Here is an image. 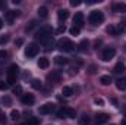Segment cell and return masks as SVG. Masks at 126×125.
<instances>
[{"instance_id":"f546056e","label":"cell","mask_w":126,"mask_h":125,"mask_svg":"<svg viewBox=\"0 0 126 125\" xmlns=\"http://www.w3.org/2000/svg\"><path fill=\"white\" fill-rule=\"evenodd\" d=\"M107 32H109V34H113V35H117V30H116L113 25H109V27H107Z\"/></svg>"},{"instance_id":"7a4b0ae2","label":"cell","mask_w":126,"mask_h":125,"mask_svg":"<svg viewBox=\"0 0 126 125\" xmlns=\"http://www.w3.org/2000/svg\"><path fill=\"white\" fill-rule=\"evenodd\" d=\"M88 19H90V22L93 25H100L104 21V13L101 10H93L90 13V16H88Z\"/></svg>"},{"instance_id":"3957f363","label":"cell","mask_w":126,"mask_h":125,"mask_svg":"<svg viewBox=\"0 0 126 125\" xmlns=\"http://www.w3.org/2000/svg\"><path fill=\"white\" fill-rule=\"evenodd\" d=\"M57 47L62 50V52H72L75 49V44L69 40V38H60L57 41Z\"/></svg>"},{"instance_id":"d6986e66","label":"cell","mask_w":126,"mask_h":125,"mask_svg":"<svg viewBox=\"0 0 126 125\" xmlns=\"http://www.w3.org/2000/svg\"><path fill=\"white\" fill-rule=\"evenodd\" d=\"M62 94L64 96V97H70V96L73 94V88H72V87H63Z\"/></svg>"},{"instance_id":"4fadbf2b","label":"cell","mask_w":126,"mask_h":125,"mask_svg":"<svg viewBox=\"0 0 126 125\" xmlns=\"http://www.w3.org/2000/svg\"><path fill=\"white\" fill-rule=\"evenodd\" d=\"M57 18H59V21H66L69 18V10L67 9H60L57 12Z\"/></svg>"},{"instance_id":"ac0fdd59","label":"cell","mask_w":126,"mask_h":125,"mask_svg":"<svg viewBox=\"0 0 126 125\" xmlns=\"http://www.w3.org/2000/svg\"><path fill=\"white\" fill-rule=\"evenodd\" d=\"M54 63H56V65H67L69 61H67L66 58H63V56H56V58H54Z\"/></svg>"},{"instance_id":"e0dca14e","label":"cell","mask_w":126,"mask_h":125,"mask_svg":"<svg viewBox=\"0 0 126 125\" xmlns=\"http://www.w3.org/2000/svg\"><path fill=\"white\" fill-rule=\"evenodd\" d=\"M38 16H40V18H44V19L48 16V10H47L46 6H41V7L38 9Z\"/></svg>"},{"instance_id":"277c9868","label":"cell","mask_w":126,"mask_h":125,"mask_svg":"<svg viewBox=\"0 0 126 125\" xmlns=\"http://www.w3.org/2000/svg\"><path fill=\"white\" fill-rule=\"evenodd\" d=\"M18 72H19V68H18V65H15V63L7 68V84H15Z\"/></svg>"},{"instance_id":"2e32d148","label":"cell","mask_w":126,"mask_h":125,"mask_svg":"<svg viewBox=\"0 0 126 125\" xmlns=\"http://www.w3.org/2000/svg\"><path fill=\"white\" fill-rule=\"evenodd\" d=\"M116 85H117V88H119V90L126 91V77H123V78H119V80L116 81Z\"/></svg>"},{"instance_id":"bcb514c9","label":"cell","mask_w":126,"mask_h":125,"mask_svg":"<svg viewBox=\"0 0 126 125\" xmlns=\"http://www.w3.org/2000/svg\"><path fill=\"white\" fill-rule=\"evenodd\" d=\"M120 125H126V119H123V121H122V124Z\"/></svg>"},{"instance_id":"5bb4252c","label":"cell","mask_w":126,"mask_h":125,"mask_svg":"<svg viewBox=\"0 0 126 125\" xmlns=\"http://www.w3.org/2000/svg\"><path fill=\"white\" fill-rule=\"evenodd\" d=\"M16 15H18V13H16L15 10H7V12L4 13V18H6V21H7V22H10V24H12V22H13V19L16 18Z\"/></svg>"},{"instance_id":"44dd1931","label":"cell","mask_w":126,"mask_h":125,"mask_svg":"<svg viewBox=\"0 0 126 125\" xmlns=\"http://www.w3.org/2000/svg\"><path fill=\"white\" fill-rule=\"evenodd\" d=\"M114 72L116 74H122V72H125V65L122 62H119L116 66H114Z\"/></svg>"},{"instance_id":"d4e9b609","label":"cell","mask_w":126,"mask_h":125,"mask_svg":"<svg viewBox=\"0 0 126 125\" xmlns=\"http://www.w3.org/2000/svg\"><path fill=\"white\" fill-rule=\"evenodd\" d=\"M31 85H32V88H35V90H40V88L43 87V84H41V81H40V80H32Z\"/></svg>"},{"instance_id":"5b68a950","label":"cell","mask_w":126,"mask_h":125,"mask_svg":"<svg viewBox=\"0 0 126 125\" xmlns=\"http://www.w3.org/2000/svg\"><path fill=\"white\" fill-rule=\"evenodd\" d=\"M38 52H40V46L37 43H30L28 47L25 49V56L27 58H34V56L38 55Z\"/></svg>"},{"instance_id":"60d3db41","label":"cell","mask_w":126,"mask_h":125,"mask_svg":"<svg viewBox=\"0 0 126 125\" xmlns=\"http://www.w3.org/2000/svg\"><path fill=\"white\" fill-rule=\"evenodd\" d=\"M101 0H88L87 1V4H95V3H100Z\"/></svg>"},{"instance_id":"ffe728a7","label":"cell","mask_w":126,"mask_h":125,"mask_svg":"<svg viewBox=\"0 0 126 125\" xmlns=\"http://www.w3.org/2000/svg\"><path fill=\"white\" fill-rule=\"evenodd\" d=\"M100 81H101V84H103V85H110L111 78H110V75H103V77L100 78Z\"/></svg>"},{"instance_id":"f1b7e54d","label":"cell","mask_w":126,"mask_h":125,"mask_svg":"<svg viewBox=\"0 0 126 125\" xmlns=\"http://www.w3.org/2000/svg\"><path fill=\"white\" fill-rule=\"evenodd\" d=\"M48 80H53V81H56V83H57V81L60 80V75H59L57 72H53V74H50V75H48Z\"/></svg>"},{"instance_id":"8fae6325","label":"cell","mask_w":126,"mask_h":125,"mask_svg":"<svg viewBox=\"0 0 126 125\" xmlns=\"http://www.w3.org/2000/svg\"><path fill=\"white\" fill-rule=\"evenodd\" d=\"M113 12H117V13L126 12V3H114L113 4Z\"/></svg>"},{"instance_id":"b9f144b4","label":"cell","mask_w":126,"mask_h":125,"mask_svg":"<svg viewBox=\"0 0 126 125\" xmlns=\"http://www.w3.org/2000/svg\"><path fill=\"white\" fill-rule=\"evenodd\" d=\"M64 30H66V28H64V25H60V27L57 28V32H59V34H62V32H64Z\"/></svg>"},{"instance_id":"ab89813d","label":"cell","mask_w":126,"mask_h":125,"mask_svg":"<svg viewBox=\"0 0 126 125\" xmlns=\"http://www.w3.org/2000/svg\"><path fill=\"white\" fill-rule=\"evenodd\" d=\"M95 69H97V68H95V65H91V66H90V71H88V72H90V74H95Z\"/></svg>"},{"instance_id":"484cf974","label":"cell","mask_w":126,"mask_h":125,"mask_svg":"<svg viewBox=\"0 0 126 125\" xmlns=\"http://www.w3.org/2000/svg\"><path fill=\"white\" fill-rule=\"evenodd\" d=\"M1 103H3L4 106H10V104H12V99H10L9 96H3V97H1Z\"/></svg>"},{"instance_id":"e575fe53","label":"cell","mask_w":126,"mask_h":125,"mask_svg":"<svg viewBox=\"0 0 126 125\" xmlns=\"http://www.w3.org/2000/svg\"><path fill=\"white\" fill-rule=\"evenodd\" d=\"M79 4H81V1H79V0H70V6H73V7H75V6H79Z\"/></svg>"},{"instance_id":"7dc6e473","label":"cell","mask_w":126,"mask_h":125,"mask_svg":"<svg viewBox=\"0 0 126 125\" xmlns=\"http://www.w3.org/2000/svg\"><path fill=\"white\" fill-rule=\"evenodd\" d=\"M110 125H114V124H110Z\"/></svg>"},{"instance_id":"f35d334b","label":"cell","mask_w":126,"mask_h":125,"mask_svg":"<svg viewBox=\"0 0 126 125\" xmlns=\"http://www.w3.org/2000/svg\"><path fill=\"white\" fill-rule=\"evenodd\" d=\"M35 24H37V22H35V21H31V24H30V25H28V27H27V30H28V31H30V30H31V28H34V27H35Z\"/></svg>"},{"instance_id":"4316f807","label":"cell","mask_w":126,"mask_h":125,"mask_svg":"<svg viewBox=\"0 0 126 125\" xmlns=\"http://www.w3.org/2000/svg\"><path fill=\"white\" fill-rule=\"evenodd\" d=\"M69 32H70V35H79V32H81V28H78V27H72V28H69Z\"/></svg>"},{"instance_id":"cb8c5ba5","label":"cell","mask_w":126,"mask_h":125,"mask_svg":"<svg viewBox=\"0 0 126 125\" xmlns=\"http://www.w3.org/2000/svg\"><path fill=\"white\" fill-rule=\"evenodd\" d=\"M79 122H81L82 125H88L90 122H91V118H90L88 115H82L81 119H79Z\"/></svg>"},{"instance_id":"8992f818","label":"cell","mask_w":126,"mask_h":125,"mask_svg":"<svg viewBox=\"0 0 126 125\" xmlns=\"http://www.w3.org/2000/svg\"><path fill=\"white\" fill-rule=\"evenodd\" d=\"M54 109H56V104H54V103H44L43 106L38 107V112H40L41 115H48V113L54 112Z\"/></svg>"},{"instance_id":"6da1fadb","label":"cell","mask_w":126,"mask_h":125,"mask_svg":"<svg viewBox=\"0 0 126 125\" xmlns=\"http://www.w3.org/2000/svg\"><path fill=\"white\" fill-rule=\"evenodd\" d=\"M35 38L40 40L41 43H47L50 38H51V30L48 27H44V28H40L38 31L35 32Z\"/></svg>"},{"instance_id":"83f0119b","label":"cell","mask_w":126,"mask_h":125,"mask_svg":"<svg viewBox=\"0 0 126 125\" xmlns=\"http://www.w3.org/2000/svg\"><path fill=\"white\" fill-rule=\"evenodd\" d=\"M19 116H21V113H19V110H15V109H13V110L10 112V118H12L13 121H16V119H19Z\"/></svg>"},{"instance_id":"ee69618b","label":"cell","mask_w":126,"mask_h":125,"mask_svg":"<svg viewBox=\"0 0 126 125\" xmlns=\"http://www.w3.org/2000/svg\"><path fill=\"white\" fill-rule=\"evenodd\" d=\"M1 27H3V21H1V18H0V30H1Z\"/></svg>"},{"instance_id":"7bdbcfd3","label":"cell","mask_w":126,"mask_h":125,"mask_svg":"<svg viewBox=\"0 0 126 125\" xmlns=\"http://www.w3.org/2000/svg\"><path fill=\"white\" fill-rule=\"evenodd\" d=\"M7 40H9L7 37H0V44H3V43H6Z\"/></svg>"},{"instance_id":"74e56055","label":"cell","mask_w":126,"mask_h":125,"mask_svg":"<svg viewBox=\"0 0 126 125\" xmlns=\"http://www.w3.org/2000/svg\"><path fill=\"white\" fill-rule=\"evenodd\" d=\"M0 122H6V115L3 112H0Z\"/></svg>"},{"instance_id":"603a6c76","label":"cell","mask_w":126,"mask_h":125,"mask_svg":"<svg viewBox=\"0 0 126 125\" xmlns=\"http://www.w3.org/2000/svg\"><path fill=\"white\" fill-rule=\"evenodd\" d=\"M27 125H40V119L31 116V118H28V119H27Z\"/></svg>"},{"instance_id":"836d02e7","label":"cell","mask_w":126,"mask_h":125,"mask_svg":"<svg viewBox=\"0 0 126 125\" xmlns=\"http://www.w3.org/2000/svg\"><path fill=\"white\" fill-rule=\"evenodd\" d=\"M94 103L95 104H98V106H103V104H104V100H103V99H95Z\"/></svg>"},{"instance_id":"4dcf8cb0","label":"cell","mask_w":126,"mask_h":125,"mask_svg":"<svg viewBox=\"0 0 126 125\" xmlns=\"http://www.w3.org/2000/svg\"><path fill=\"white\" fill-rule=\"evenodd\" d=\"M12 91H13V94H21L22 93V87H21V85H15Z\"/></svg>"},{"instance_id":"7402d4cb","label":"cell","mask_w":126,"mask_h":125,"mask_svg":"<svg viewBox=\"0 0 126 125\" xmlns=\"http://www.w3.org/2000/svg\"><path fill=\"white\" fill-rule=\"evenodd\" d=\"M88 46H90V43H88V40H82L81 43H79V50H82V52H85L87 49H88Z\"/></svg>"},{"instance_id":"9a60e30c","label":"cell","mask_w":126,"mask_h":125,"mask_svg":"<svg viewBox=\"0 0 126 125\" xmlns=\"http://www.w3.org/2000/svg\"><path fill=\"white\" fill-rule=\"evenodd\" d=\"M48 65H50V61H48L47 58H40V59H38V68H41V69H47Z\"/></svg>"},{"instance_id":"d6a6232c","label":"cell","mask_w":126,"mask_h":125,"mask_svg":"<svg viewBox=\"0 0 126 125\" xmlns=\"http://www.w3.org/2000/svg\"><path fill=\"white\" fill-rule=\"evenodd\" d=\"M125 30H126L125 24H119V27H117V34H119V32H123Z\"/></svg>"},{"instance_id":"30bf717a","label":"cell","mask_w":126,"mask_h":125,"mask_svg":"<svg viewBox=\"0 0 126 125\" xmlns=\"http://www.w3.org/2000/svg\"><path fill=\"white\" fill-rule=\"evenodd\" d=\"M21 102L24 103V104H27V106H31L35 103V97L32 96V94H22V99H21Z\"/></svg>"},{"instance_id":"d590c367","label":"cell","mask_w":126,"mask_h":125,"mask_svg":"<svg viewBox=\"0 0 126 125\" xmlns=\"http://www.w3.org/2000/svg\"><path fill=\"white\" fill-rule=\"evenodd\" d=\"M7 87H9V84H6V83H3V81L0 83V90H6Z\"/></svg>"},{"instance_id":"7c38bea8","label":"cell","mask_w":126,"mask_h":125,"mask_svg":"<svg viewBox=\"0 0 126 125\" xmlns=\"http://www.w3.org/2000/svg\"><path fill=\"white\" fill-rule=\"evenodd\" d=\"M109 115L107 113H97V116H95V119H97V122H98V125L100 124H104V122H107L109 121Z\"/></svg>"},{"instance_id":"9c48e42d","label":"cell","mask_w":126,"mask_h":125,"mask_svg":"<svg viewBox=\"0 0 126 125\" xmlns=\"http://www.w3.org/2000/svg\"><path fill=\"white\" fill-rule=\"evenodd\" d=\"M73 25L78 27V28H81L84 25V13L82 12H76L75 13V16H73Z\"/></svg>"},{"instance_id":"52a82bcc","label":"cell","mask_w":126,"mask_h":125,"mask_svg":"<svg viewBox=\"0 0 126 125\" xmlns=\"http://www.w3.org/2000/svg\"><path fill=\"white\" fill-rule=\"evenodd\" d=\"M57 118H60V119H63V118H75V110L70 109V107H63L57 112Z\"/></svg>"},{"instance_id":"ba28073f","label":"cell","mask_w":126,"mask_h":125,"mask_svg":"<svg viewBox=\"0 0 126 125\" xmlns=\"http://www.w3.org/2000/svg\"><path fill=\"white\" fill-rule=\"evenodd\" d=\"M114 55H116V49L107 47V49H104V52H103V61H104V62H109L110 59L114 58Z\"/></svg>"},{"instance_id":"8d00e7d4","label":"cell","mask_w":126,"mask_h":125,"mask_svg":"<svg viewBox=\"0 0 126 125\" xmlns=\"http://www.w3.org/2000/svg\"><path fill=\"white\" fill-rule=\"evenodd\" d=\"M15 44H16V46L19 47V46H22V44H24V40H22V38H18V40L15 41Z\"/></svg>"},{"instance_id":"1f68e13d","label":"cell","mask_w":126,"mask_h":125,"mask_svg":"<svg viewBox=\"0 0 126 125\" xmlns=\"http://www.w3.org/2000/svg\"><path fill=\"white\" fill-rule=\"evenodd\" d=\"M6 58H7V52H6V50H0V62L4 61Z\"/></svg>"},{"instance_id":"f6af8a7d","label":"cell","mask_w":126,"mask_h":125,"mask_svg":"<svg viewBox=\"0 0 126 125\" xmlns=\"http://www.w3.org/2000/svg\"><path fill=\"white\" fill-rule=\"evenodd\" d=\"M0 7H4V3L3 1H0Z\"/></svg>"}]
</instances>
